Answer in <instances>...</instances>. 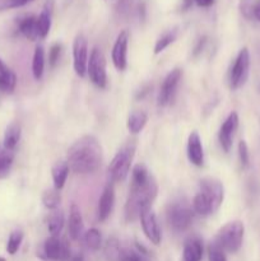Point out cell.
I'll return each instance as SVG.
<instances>
[{
    "label": "cell",
    "instance_id": "13",
    "mask_svg": "<svg viewBox=\"0 0 260 261\" xmlns=\"http://www.w3.org/2000/svg\"><path fill=\"white\" fill-rule=\"evenodd\" d=\"M199 191L206 194V195L212 199L214 206H216V209L218 211L224 199L223 184L214 177H205L203 178V180H200V184H199Z\"/></svg>",
    "mask_w": 260,
    "mask_h": 261
},
{
    "label": "cell",
    "instance_id": "16",
    "mask_svg": "<svg viewBox=\"0 0 260 261\" xmlns=\"http://www.w3.org/2000/svg\"><path fill=\"white\" fill-rule=\"evenodd\" d=\"M37 255L45 260L61 261L63 259V240L59 239V236H50L45 240L42 250Z\"/></svg>",
    "mask_w": 260,
    "mask_h": 261
},
{
    "label": "cell",
    "instance_id": "36",
    "mask_svg": "<svg viewBox=\"0 0 260 261\" xmlns=\"http://www.w3.org/2000/svg\"><path fill=\"white\" fill-rule=\"evenodd\" d=\"M120 261H148V259L138 250H122Z\"/></svg>",
    "mask_w": 260,
    "mask_h": 261
},
{
    "label": "cell",
    "instance_id": "32",
    "mask_svg": "<svg viewBox=\"0 0 260 261\" xmlns=\"http://www.w3.org/2000/svg\"><path fill=\"white\" fill-rule=\"evenodd\" d=\"M84 242H86L87 247L92 251H97L99 250L102 244V236L101 232L97 228H91L84 233Z\"/></svg>",
    "mask_w": 260,
    "mask_h": 261
},
{
    "label": "cell",
    "instance_id": "43",
    "mask_svg": "<svg viewBox=\"0 0 260 261\" xmlns=\"http://www.w3.org/2000/svg\"><path fill=\"white\" fill-rule=\"evenodd\" d=\"M71 261H84V257L82 254H78V255H75V256L71 257Z\"/></svg>",
    "mask_w": 260,
    "mask_h": 261
},
{
    "label": "cell",
    "instance_id": "31",
    "mask_svg": "<svg viewBox=\"0 0 260 261\" xmlns=\"http://www.w3.org/2000/svg\"><path fill=\"white\" fill-rule=\"evenodd\" d=\"M42 203L43 206L50 211H55V209L59 208L61 203V196L59 190L54 189H48V190H45L42 194Z\"/></svg>",
    "mask_w": 260,
    "mask_h": 261
},
{
    "label": "cell",
    "instance_id": "3",
    "mask_svg": "<svg viewBox=\"0 0 260 261\" xmlns=\"http://www.w3.org/2000/svg\"><path fill=\"white\" fill-rule=\"evenodd\" d=\"M135 148H137V144L133 140L127 142L112 158L109 166V173L114 182H121L126 180L135 154Z\"/></svg>",
    "mask_w": 260,
    "mask_h": 261
},
{
    "label": "cell",
    "instance_id": "1",
    "mask_svg": "<svg viewBox=\"0 0 260 261\" xmlns=\"http://www.w3.org/2000/svg\"><path fill=\"white\" fill-rule=\"evenodd\" d=\"M158 185L155 178L142 163L135 165L132 170L129 196L125 204V219L133 222L139 218L140 211L144 206L152 205L157 198Z\"/></svg>",
    "mask_w": 260,
    "mask_h": 261
},
{
    "label": "cell",
    "instance_id": "2",
    "mask_svg": "<svg viewBox=\"0 0 260 261\" xmlns=\"http://www.w3.org/2000/svg\"><path fill=\"white\" fill-rule=\"evenodd\" d=\"M103 153L97 138L84 135L79 138L68 150V165L75 173L87 175L93 173L101 167Z\"/></svg>",
    "mask_w": 260,
    "mask_h": 261
},
{
    "label": "cell",
    "instance_id": "24",
    "mask_svg": "<svg viewBox=\"0 0 260 261\" xmlns=\"http://www.w3.org/2000/svg\"><path fill=\"white\" fill-rule=\"evenodd\" d=\"M20 134H22V127L18 122H12L8 125L7 130L4 133V139H3V145L7 149L14 150L15 147L18 145L20 139Z\"/></svg>",
    "mask_w": 260,
    "mask_h": 261
},
{
    "label": "cell",
    "instance_id": "6",
    "mask_svg": "<svg viewBox=\"0 0 260 261\" xmlns=\"http://www.w3.org/2000/svg\"><path fill=\"white\" fill-rule=\"evenodd\" d=\"M193 208L183 201L172 203L167 209V223L175 232H184L191 226L194 219Z\"/></svg>",
    "mask_w": 260,
    "mask_h": 261
},
{
    "label": "cell",
    "instance_id": "22",
    "mask_svg": "<svg viewBox=\"0 0 260 261\" xmlns=\"http://www.w3.org/2000/svg\"><path fill=\"white\" fill-rule=\"evenodd\" d=\"M18 30L30 41H36L40 37L37 28V17L32 14L20 18L19 22H18Z\"/></svg>",
    "mask_w": 260,
    "mask_h": 261
},
{
    "label": "cell",
    "instance_id": "4",
    "mask_svg": "<svg viewBox=\"0 0 260 261\" xmlns=\"http://www.w3.org/2000/svg\"><path fill=\"white\" fill-rule=\"evenodd\" d=\"M245 236V226L241 221H231L224 224L217 234L216 242L224 250V252L239 251L242 246Z\"/></svg>",
    "mask_w": 260,
    "mask_h": 261
},
{
    "label": "cell",
    "instance_id": "27",
    "mask_svg": "<svg viewBox=\"0 0 260 261\" xmlns=\"http://www.w3.org/2000/svg\"><path fill=\"white\" fill-rule=\"evenodd\" d=\"M45 71V50L42 46H36L32 58V74L36 81L42 78Z\"/></svg>",
    "mask_w": 260,
    "mask_h": 261
},
{
    "label": "cell",
    "instance_id": "10",
    "mask_svg": "<svg viewBox=\"0 0 260 261\" xmlns=\"http://www.w3.org/2000/svg\"><path fill=\"white\" fill-rule=\"evenodd\" d=\"M181 76H183V70L180 68H175L166 75L161 84L160 93H158V106L165 107L172 101L178 83L181 81Z\"/></svg>",
    "mask_w": 260,
    "mask_h": 261
},
{
    "label": "cell",
    "instance_id": "15",
    "mask_svg": "<svg viewBox=\"0 0 260 261\" xmlns=\"http://www.w3.org/2000/svg\"><path fill=\"white\" fill-rule=\"evenodd\" d=\"M188 158L194 166L201 167L204 165V148L200 135L198 132H193L188 138Z\"/></svg>",
    "mask_w": 260,
    "mask_h": 261
},
{
    "label": "cell",
    "instance_id": "41",
    "mask_svg": "<svg viewBox=\"0 0 260 261\" xmlns=\"http://www.w3.org/2000/svg\"><path fill=\"white\" fill-rule=\"evenodd\" d=\"M194 3L200 8H208L211 5H213L214 0H194Z\"/></svg>",
    "mask_w": 260,
    "mask_h": 261
},
{
    "label": "cell",
    "instance_id": "12",
    "mask_svg": "<svg viewBox=\"0 0 260 261\" xmlns=\"http://www.w3.org/2000/svg\"><path fill=\"white\" fill-rule=\"evenodd\" d=\"M237 127H239V115H237V112L232 111L226 117L223 124L221 125V129H219L218 133L219 144H221L222 149L226 153H228L231 150L235 133H236Z\"/></svg>",
    "mask_w": 260,
    "mask_h": 261
},
{
    "label": "cell",
    "instance_id": "28",
    "mask_svg": "<svg viewBox=\"0 0 260 261\" xmlns=\"http://www.w3.org/2000/svg\"><path fill=\"white\" fill-rule=\"evenodd\" d=\"M64 224H65V217H64L63 211H59V209L53 211L47 219V228L51 236H59L63 231Z\"/></svg>",
    "mask_w": 260,
    "mask_h": 261
},
{
    "label": "cell",
    "instance_id": "26",
    "mask_svg": "<svg viewBox=\"0 0 260 261\" xmlns=\"http://www.w3.org/2000/svg\"><path fill=\"white\" fill-rule=\"evenodd\" d=\"M14 162V150H9L0 144V180L8 177Z\"/></svg>",
    "mask_w": 260,
    "mask_h": 261
},
{
    "label": "cell",
    "instance_id": "18",
    "mask_svg": "<svg viewBox=\"0 0 260 261\" xmlns=\"http://www.w3.org/2000/svg\"><path fill=\"white\" fill-rule=\"evenodd\" d=\"M54 12V0H46L42 10L37 17V28L40 38H45L51 30Z\"/></svg>",
    "mask_w": 260,
    "mask_h": 261
},
{
    "label": "cell",
    "instance_id": "23",
    "mask_svg": "<svg viewBox=\"0 0 260 261\" xmlns=\"http://www.w3.org/2000/svg\"><path fill=\"white\" fill-rule=\"evenodd\" d=\"M69 170H70V167H69L66 161H59V162H56L55 165L53 166L51 176H53L54 188H55L56 190L60 191L61 189L64 188V185H65L66 182V178H68Z\"/></svg>",
    "mask_w": 260,
    "mask_h": 261
},
{
    "label": "cell",
    "instance_id": "40",
    "mask_svg": "<svg viewBox=\"0 0 260 261\" xmlns=\"http://www.w3.org/2000/svg\"><path fill=\"white\" fill-rule=\"evenodd\" d=\"M251 17H254L257 22H260V0L259 2L255 3L252 5V10H251Z\"/></svg>",
    "mask_w": 260,
    "mask_h": 261
},
{
    "label": "cell",
    "instance_id": "33",
    "mask_svg": "<svg viewBox=\"0 0 260 261\" xmlns=\"http://www.w3.org/2000/svg\"><path fill=\"white\" fill-rule=\"evenodd\" d=\"M23 232L20 229H15L13 231L12 233L9 234V239H8V244H7V251L9 255H15L19 250L20 245H22L23 241Z\"/></svg>",
    "mask_w": 260,
    "mask_h": 261
},
{
    "label": "cell",
    "instance_id": "9",
    "mask_svg": "<svg viewBox=\"0 0 260 261\" xmlns=\"http://www.w3.org/2000/svg\"><path fill=\"white\" fill-rule=\"evenodd\" d=\"M139 219L145 237H147L153 245H160L161 241H162V233H161L157 216H155L154 211L152 209V205L144 206V208L140 211Z\"/></svg>",
    "mask_w": 260,
    "mask_h": 261
},
{
    "label": "cell",
    "instance_id": "30",
    "mask_svg": "<svg viewBox=\"0 0 260 261\" xmlns=\"http://www.w3.org/2000/svg\"><path fill=\"white\" fill-rule=\"evenodd\" d=\"M122 250L116 237H110L105 245V256L109 261H120Z\"/></svg>",
    "mask_w": 260,
    "mask_h": 261
},
{
    "label": "cell",
    "instance_id": "19",
    "mask_svg": "<svg viewBox=\"0 0 260 261\" xmlns=\"http://www.w3.org/2000/svg\"><path fill=\"white\" fill-rule=\"evenodd\" d=\"M203 257V242L198 237H191L184 245L181 261H200Z\"/></svg>",
    "mask_w": 260,
    "mask_h": 261
},
{
    "label": "cell",
    "instance_id": "11",
    "mask_svg": "<svg viewBox=\"0 0 260 261\" xmlns=\"http://www.w3.org/2000/svg\"><path fill=\"white\" fill-rule=\"evenodd\" d=\"M127 45H129V32L127 30H122L117 35L111 53L114 66L120 71L125 70L127 66Z\"/></svg>",
    "mask_w": 260,
    "mask_h": 261
},
{
    "label": "cell",
    "instance_id": "35",
    "mask_svg": "<svg viewBox=\"0 0 260 261\" xmlns=\"http://www.w3.org/2000/svg\"><path fill=\"white\" fill-rule=\"evenodd\" d=\"M237 150H239V160H240V163H241L242 168H246L250 163V153H249V147H247L245 140H240Z\"/></svg>",
    "mask_w": 260,
    "mask_h": 261
},
{
    "label": "cell",
    "instance_id": "21",
    "mask_svg": "<svg viewBox=\"0 0 260 261\" xmlns=\"http://www.w3.org/2000/svg\"><path fill=\"white\" fill-rule=\"evenodd\" d=\"M193 211L194 213L199 214L201 217H206L213 214L214 212H217L216 206H214L213 201L209 198L206 194L199 191L195 196H194L193 200Z\"/></svg>",
    "mask_w": 260,
    "mask_h": 261
},
{
    "label": "cell",
    "instance_id": "14",
    "mask_svg": "<svg viewBox=\"0 0 260 261\" xmlns=\"http://www.w3.org/2000/svg\"><path fill=\"white\" fill-rule=\"evenodd\" d=\"M115 204V190L112 184H107L101 194L98 200V208H97V218L99 222H105L111 214Z\"/></svg>",
    "mask_w": 260,
    "mask_h": 261
},
{
    "label": "cell",
    "instance_id": "7",
    "mask_svg": "<svg viewBox=\"0 0 260 261\" xmlns=\"http://www.w3.org/2000/svg\"><path fill=\"white\" fill-rule=\"evenodd\" d=\"M87 74L89 81L98 88L103 89L107 86V71H106V58L98 47H94L89 54Z\"/></svg>",
    "mask_w": 260,
    "mask_h": 261
},
{
    "label": "cell",
    "instance_id": "37",
    "mask_svg": "<svg viewBox=\"0 0 260 261\" xmlns=\"http://www.w3.org/2000/svg\"><path fill=\"white\" fill-rule=\"evenodd\" d=\"M61 53H63V47H61L60 43L56 42L51 46L50 50H48V64H50L51 68H54L59 63Z\"/></svg>",
    "mask_w": 260,
    "mask_h": 261
},
{
    "label": "cell",
    "instance_id": "17",
    "mask_svg": "<svg viewBox=\"0 0 260 261\" xmlns=\"http://www.w3.org/2000/svg\"><path fill=\"white\" fill-rule=\"evenodd\" d=\"M83 217H82L81 209L76 204H71L70 211H69V219H68V232L71 240L76 241L83 234Z\"/></svg>",
    "mask_w": 260,
    "mask_h": 261
},
{
    "label": "cell",
    "instance_id": "42",
    "mask_svg": "<svg viewBox=\"0 0 260 261\" xmlns=\"http://www.w3.org/2000/svg\"><path fill=\"white\" fill-rule=\"evenodd\" d=\"M194 0H183V4H181V10L183 12H185V10L190 9L191 5H193Z\"/></svg>",
    "mask_w": 260,
    "mask_h": 261
},
{
    "label": "cell",
    "instance_id": "25",
    "mask_svg": "<svg viewBox=\"0 0 260 261\" xmlns=\"http://www.w3.org/2000/svg\"><path fill=\"white\" fill-rule=\"evenodd\" d=\"M147 121H148V115L145 114L144 111H139V110L133 111L132 114L129 115V117H127V121H126L127 130L134 135L139 134V133L144 129L145 125H147Z\"/></svg>",
    "mask_w": 260,
    "mask_h": 261
},
{
    "label": "cell",
    "instance_id": "29",
    "mask_svg": "<svg viewBox=\"0 0 260 261\" xmlns=\"http://www.w3.org/2000/svg\"><path fill=\"white\" fill-rule=\"evenodd\" d=\"M177 35H178L177 28H172V30H170V31H167V32L163 33V35L161 36L157 41H155V45H154L155 55L161 54L163 50H166V48H167L171 43L175 42L176 38H177Z\"/></svg>",
    "mask_w": 260,
    "mask_h": 261
},
{
    "label": "cell",
    "instance_id": "20",
    "mask_svg": "<svg viewBox=\"0 0 260 261\" xmlns=\"http://www.w3.org/2000/svg\"><path fill=\"white\" fill-rule=\"evenodd\" d=\"M17 86V75L14 71L0 59V91L13 93Z\"/></svg>",
    "mask_w": 260,
    "mask_h": 261
},
{
    "label": "cell",
    "instance_id": "5",
    "mask_svg": "<svg viewBox=\"0 0 260 261\" xmlns=\"http://www.w3.org/2000/svg\"><path fill=\"white\" fill-rule=\"evenodd\" d=\"M250 73V53L247 47H242L237 54L228 74V84L232 91L245 86Z\"/></svg>",
    "mask_w": 260,
    "mask_h": 261
},
{
    "label": "cell",
    "instance_id": "8",
    "mask_svg": "<svg viewBox=\"0 0 260 261\" xmlns=\"http://www.w3.org/2000/svg\"><path fill=\"white\" fill-rule=\"evenodd\" d=\"M88 65V40L83 33H78L73 41V66L81 78L87 75Z\"/></svg>",
    "mask_w": 260,
    "mask_h": 261
},
{
    "label": "cell",
    "instance_id": "38",
    "mask_svg": "<svg viewBox=\"0 0 260 261\" xmlns=\"http://www.w3.org/2000/svg\"><path fill=\"white\" fill-rule=\"evenodd\" d=\"M31 2H33V0H7L2 5V9H17V8L24 7Z\"/></svg>",
    "mask_w": 260,
    "mask_h": 261
},
{
    "label": "cell",
    "instance_id": "39",
    "mask_svg": "<svg viewBox=\"0 0 260 261\" xmlns=\"http://www.w3.org/2000/svg\"><path fill=\"white\" fill-rule=\"evenodd\" d=\"M130 7V0H117V10L120 13H126Z\"/></svg>",
    "mask_w": 260,
    "mask_h": 261
},
{
    "label": "cell",
    "instance_id": "44",
    "mask_svg": "<svg viewBox=\"0 0 260 261\" xmlns=\"http://www.w3.org/2000/svg\"><path fill=\"white\" fill-rule=\"evenodd\" d=\"M0 261H7V260H5L4 257H2V256H0Z\"/></svg>",
    "mask_w": 260,
    "mask_h": 261
},
{
    "label": "cell",
    "instance_id": "34",
    "mask_svg": "<svg viewBox=\"0 0 260 261\" xmlns=\"http://www.w3.org/2000/svg\"><path fill=\"white\" fill-rule=\"evenodd\" d=\"M208 259L209 261H227L224 250L217 244L216 241L212 242L208 247Z\"/></svg>",
    "mask_w": 260,
    "mask_h": 261
}]
</instances>
